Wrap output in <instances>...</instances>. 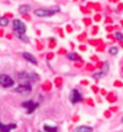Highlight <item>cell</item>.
Returning a JSON list of instances; mask_svg holds the SVG:
<instances>
[{
    "mask_svg": "<svg viewBox=\"0 0 123 132\" xmlns=\"http://www.w3.org/2000/svg\"><path fill=\"white\" fill-rule=\"evenodd\" d=\"M0 125H1V122H0Z\"/></svg>",
    "mask_w": 123,
    "mask_h": 132,
    "instance_id": "ac0fdd59",
    "label": "cell"
},
{
    "mask_svg": "<svg viewBox=\"0 0 123 132\" xmlns=\"http://www.w3.org/2000/svg\"><path fill=\"white\" fill-rule=\"evenodd\" d=\"M58 12H59V9H36L35 10V14L41 18L50 17V16L58 13Z\"/></svg>",
    "mask_w": 123,
    "mask_h": 132,
    "instance_id": "6da1fadb",
    "label": "cell"
},
{
    "mask_svg": "<svg viewBox=\"0 0 123 132\" xmlns=\"http://www.w3.org/2000/svg\"><path fill=\"white\" fill-rule=\"evenodd\" d=\"M12 129H16V124H7V125L1 124L0 125V132H10Z\"/></svg>",
    "mask_w": 123,
    "mask_h": 132,
    "instance_id": "52a82bcc",
    "label": "cell"
},
{
    "mask_svg": "<svg viewBox=\"0 0 123 132\" xmlns=\"http://www.w3.org/2000/svg\"><path fill=\"white\" fill-rule=\"evenodd\" d=\"M23 58H24L25 60H27V61L32 63V64H37V60H36V58H35L32 54H30V53L24 52V53H23Z\"/></svg>",
    "mask_w": 123,
    "mask_h": 132,
    "instance_id": "ba28073f",
    "label": "cell"
},
{
    "mask_svg": "<svg viewBox=\"0 0 123 132\" xmlns=\"http://www.w3.org/2000/svg\"><path fill=\"white\" fill-rule=\"evenodd\" d=\"M30 75H31V73H27V72H19L18 77H19V79H23V80H30Z\"/></svg>",
    "mask_w": 123,
    "mask_h": 132,
    "instance_id": "30bf717a",
    "label": "cell"
},
{
    "mask_svg": "<svg viewBox=\"0 0 123 132\" xmlns=\"http://www.w3.org/2000/svg\"><path fill=\"white\" fill-rule=\"evenodd\" d=\"M7 24H8V19H7V18H5V17L0 18V25H1V27H6Z\"/></svg>",
    "mask_w": 123,
    "mask_h": 132,
    "instance_id": "5bb4252c",
    "label": "cell"
},
{
    "mask_svg": "<svg viewBox=\"0 0 123 132\" xmlns=\"http://www.w3.org/2000/svg\"><path fill=\"white\" fill-rule=\"evenodd\" d=\"M109 52H110V54L115 55V54H117V52H118V48H117V47H111Z\"/></svg>",
    "mask_w": 123,
    "mask_h": 132,
    "instance_id": "9a60e30c",
    "label": "cell"
},
{
    "mask_svg": "<svg viewBox=\"0 0 123 132\" xmlns=\"http://www.w3.org/2000/svg\"><path fill=\"white\" fill-rule=\"evenodd\" d=\"M44 131L45 132H58V129L56 127H53V126H49V125H44Z\"/></svg>",
    "mask_w": 123,
    "mask_h": 132,
    "instance_id": "7c38bea8",
    "label": "cell"
},
{
    "mask_svg": "<svg viewBox=\"0 0 123 132\" xmlns=\"http://www.w3.org/2000/svg\"><path fill=\"white\" fill-rule=\"evenodd\" d=\"M67 58H68L69 60H79L80 59L78 56V54H75V53H69L68 55H67Z\"/></svg>",
    "mask_w": 123,
    "mask_h": 132,
    "instance_id": "4fadbf2b",
    "label": "cell"
},
{
    "mask_svg": "<svg viewBox=\"0 0 123 132\" xmlns=\"http://www.w3.org/2000/svg\"><path fill=\"white\" fill-rule=\"evenodd\" d=\"M18 37L21 38V40H23V41H24V42H27V37H26V35H25V34H23V35H19Z\"/></svg>",
    "mask_w": 123,
    "mask_h": 132,
    "instance_id": "e0dca14e",
    "label": "cell"
},
{
    "mask_svg": "<svg viewBox=\"0 0 123 132\" xmlns=\"http://www.w3.org/2000/svg\"><path fill=\"white\" fill-rule=\"evenodd\" d=\"M92 127L90 126H79L78 129L75 130V132H92Z\"/></svg>",
    "mask_w": 123,
    "mask_h": 132,
    "instance_id": "9c48e42d",
    "label": "cell"
},
{
    "mask_svg": "<svg viewBox=\"0 0 123 132\" xmlns=\"http://www.w3.org/2000/svg\"><path fill=\"white\" fill-rule=\"evenodd\" d=\"M115 36H116V38L118 40V41H123V35L121 34V32H116Z\"/></svg>",
    "mask_w": 123,
    "mask_h": 132,
    "instance_id": "2e32d148",
    "label": "cell"
},
{
    "mask_svg": "<svg viewBox=\"0 0 123 132\" xmlns=\"http://www.w3.org/2000/svg\"><path fill=\"white\" fill-rule=\"evenodd\" d=\"M13 30H14V32L19 36V35L25 34V31H26V27H25V24L22 21L16 19V21H13Z\"/></svg>",
    "mask_w": 123,
    "mask_h": 132,
    "instance_id": "7a4b0ae2",
    "label": "cell"
},
{
    "mask_svg": "<svg viewBox=\"0 0 123 132\" xmlns=\"http://www.w3.org/2000/svg\"><path fill=\"white\" fill-rule=\"evenodd\" d=\"M31 89H32L31 84L25 83V84H21V85H18V87L14 89V91H16V93H22V94H24V93H30Z\"/></svg>",
    "mask_w": 123,
    "mask_h": 132,
    "instance_id": "8992f818",
    "label": "cell"
},
{
    "mask_svg": "<svg viewBox=\"0 0 123 132\" xmlns=\"http://www.w3.org/2000/svg\"><path fill=\"white\" fill-rule=\"evenodd\" d=\"M69 100H71L72 103H78V102H80V101L82 100V96L78 90H75L74 89V90H72L71 95H69Z\"/></svg>",
    "mask_w": 123,
    "mask_h": 132,
    "instance_id": "5b68a950",
    "label": "cell"
},
{
    "mask_svg": "<svg viewBox=\"0 0 123 132\" xmlns=\"http://www.w3.org/2000/svg\"><path fill=\"white\" fill-rule=\"evenodd\" d=\"M29 11H30V6H29V5H22V6L19 7V12H21L22 14H26Z\"/></svg>",
    "mask_w": 123,
    "mask_h": 132,
    "instance_id": "8fae6325",
    "label": "cell"
},
{
    "mask_svg": "<svg viewBox=\"0 0 123 132\" xmlns=\"http://www.w3.org/2000/svg\"><path fill=\"white\" fill-rule=\"evenodd\" d=\"M14 84V80L7 75H0V85L4 88H10Z\"/></svg>",
    "mask_w": 123,
    "mask_h": 132,
    "instance_id": "3957f363",
    "label": "cell"
},
{
    "mask_svg": "<svg viewBox=\"0 0 123 132\" xmlns=\"http://www.w3.org/2000/svg\"><path fill=\"white\" fill-rule=\"evenodd\" d=\"M24 108H26V113L27 114H30V113H32V112L36 109V108L38 107V104L36 103V102H34V101H25V102H23V104H22Z\"/></svg>",
    "mask_w": 123,
    "mask_h": 132,
    "instance_id": "277c9868",
    "label": "cell"
}]
</instances>
